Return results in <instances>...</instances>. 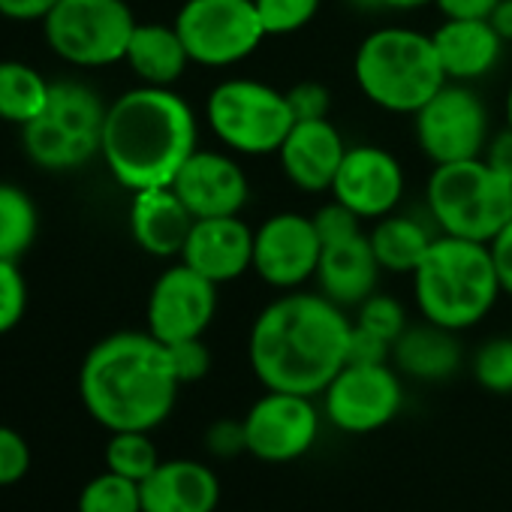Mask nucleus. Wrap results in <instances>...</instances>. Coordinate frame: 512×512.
<instances>
[{
	"instance_id": "nucleus-1",
	"label": "nucleus",
	"mask_w": 512,
	"mask_h": 512,
	"mask_svg": "<svg viewBox=\"0 0 512 512\" xmlns=\"http://www.w3.org/2000/svg\"><path fill=\"white\" fill-rule=\"evenodd\" d=\"M353 320L323 293H299L275 299L253 320L247 356L266 389L323 395L347 365Z\"/></svg>"
},
{
	"instance_id": "nucleus-2",
	"label": "nucleus",
	"mask_w": 512,
	"mask_h": 512,
	"mask_svg": "<svg viewBox=\"0 0 512 512\" xmlns=\"http://www.w3.org/2000/svg\"><path fill=\"white\" fill-rule=\"evenodd\" d=\"M178 389L169 347L151 332L97 341L79 371L82 404L109 431H154L172 413Z\"/></svg>"
},
{
	"instance_id": "nucleus-3",
	"label": "nucleus",
	"mask_w": 512,
	"mask_h": 512,
	"mask_svg": "<svg viewBox=\"0 0 512 512\" xmlns=\"http://www.w3.org/2000/svg\"><path fill=\"white\" fill-rule=\"evenodd\" d=\"M190 103L172 88L139 85L106 109L103 148L112 178L130 193L172 187L178 169L199 148Z\"/></svg>"
},
{
	"instance_id": "nucleus-4",
	"label": "nucleus",
	"mask_w": 512,
	"mask_h": 512,
	"mask_svg": "<svg viewBox=\"0 0 512 512\" xmlns=\"http://www.w3.org/2000/svg\"><path fill=\"white\" fill-rule=\"evenodd\" d=\"M410 278L419 314L449 332L482 323L503 293L488 244L443 232L431 241Z\"/></svg>"
},
{
	"instance_id": "nucleus-5",
	"label": "nucleus",
	"mask_w": 512,
	"mask_h": 512,
	"mask_svg": "<svg viewBox=\"0 0 512 512\" xmlns=\"http://www.w3.org/2000/svg\"><path fill=\"white\" fill-rule=\"evenodd\" d=\"M353 79L368 103L392 115H416L449 82L431 34L413 28L371 31L356 49Z\"/></svg>"
},
{
	"instance_id": "nucleus-6",
	"label": "nucleus",
	"mask_w": 512,
	"mask_h": 512,
	"mask_svg": "<svg viewBox=\"0 0 512 512\" xmlns=\"http://www.w3.org/2000/svg\"><path fill=\"white\" fill-rule=\"evenodd\" d=\"M425 202L443 235L488 244L512 220V181L485 157L434 166L425 184Z\"/></svg>"
},
{
	"instance_id": "nucleus-7",
	"label": "nucleus",
	"mask_w": 512,
	"mask_h": 512,
	"mask_svg": "<svg viewBox=\"0 0 512 512\" xmlns=\"http://www.w3.org/2000/svg\"><path fill=\"white\" fill-rule=\"evenodd\" d=\"M103 97L85 82H52L46 109L22 127L25 154L49 172H70L94 160L103 148Z\"/></svg>"
},
{
	"instance_id": "nucleus-8",
	"label": "nucleus",
	"mask_w": 512,
	"mask_h": 512,
	"mask_svg": "<svg viewBox=\"0 0 512 512\" xmlns=\"http://www.w3.org/2000/svg\"><path fill=\"white\" fill-rule=\"evenodd\" d=\"M205 124L214 139L241 157L278 154L296 124L287 91L256 79H226L205 100Z\"/></svg>"
},
{
	"instance_id": "nucleus-9",
	"label": "nucleus",
	"mask_w": 512,
	"mask_h": 512,
	"mask_svg": "<svg viewBox=\"0 0 512 512\" xmlns=\"http://www.w3.org/2000/svg\"><path fill=\"white\" fill-rule=\"evenodd\" d=\"M136 25L127 0H58L43 34L61 61L94 70L124 61Z\"/></svg>"
},
{
	"instance_id": "nucleus-10",
	"label": "nucleus",
	"mask_w": 512,
	"mask_h": 512,
	"mask_svg": "<svg viewBox=\"0 0 512 512\" xmlns=\"http://www.w3.org/2000/svg\"><path fill=\"white\" fill-rule=\"evenodd\" d=\"M172 25L190 64L208 70L247 61L266 40L253 0H184Z\"/></svg>"
},
{
	"instance_id": "nucleus-11",
	"label": "nucleus",
	"mask_w": 512,
	"mask_h": 512,
	"mask_svg": "<svg viewBox=\"0 0 512 512\" xmlns=\"http://www.w3.org/2000/svg\"><path fill=\"white\" fill-rule=\"evenodd\" d=\"M413 130L422 154L434 166L482 157L491 139L488 109L464 82H446L413 115Z\"/></svg>"
},
{
	"instance_id": "nucleus-12",
	"label": "nucleus",
	"mask_w": 512,
	"mask_h": 512,
	"mask_svg": "<svg viewBox=\"0 0 512 512\" xmlns=\"http://www.w3.org/2000/svg\"><path fill=\"white\" fill-rule=\"evenodd\" d=\"M323 398L326 416L335 428L347 434H371L386 428L398 416L404 404V389L389 365L347 362L326 386Z\"/></svg>"
},
{
	"instance_id": "nucleus-13",
	"label": "nucleus",
	"mask_w": 512,
	"mask_h": 512,
	"mask_svg": "<svg viewBox=\"0 0 512 512\" xmlns=\"http://www.w3.org/2000/svg\"><path fill=\"white\" fill-rule=\"evenodd\" d=\"M247 452L269 464L302 458L320 437V413L308 395L269 389L244 413Z\"/></svg>"
},
{
	"instance_id": "nucleus-14",
	"label": "nucleus",
	"mask_w": 512,
	"mask_h": 512,
	"mask_svg": "<svg viewBox=\"0 0 512 512\" xmlns=\"http://www.w3.org/2000/svg\"><path fill=\"white\" fill-rule=\"evenodd\" d=\"M323 241L314 217L281 211L253 229V272L275 290H299L317 275Z\"/></svg>"
},
{
	"instance_id": "nucleus-15",
	"label": "nucleus",
	"mask_w": 512,
	"mask_h": 512,
	"mask_svg": "<svg viewBox=\"0 0 512 512\" xmlns=\"http://www.w3.org/2000/svg\"><path fill=\"white\" fill-rule=\"evenodd\" d=\"M217 314V284L178 263L148 293V332L163 344L202 338Z\"/></svg>"
},
{
	"instance_id": "nucleus-16",
	"label": "nucleus",
	"mask_w": 512,
	"mask_h": 512,
	"mask_svg": "<svg viewBox=\"0 0 512 512\" xmlns=\"http://www.w3.org/2000/svg\"><path fill=\"white\" fill-rule=\"evenodd\" d=\"M329 193L362 220H380L401 205L404 169L380 145H350Z\"/></svg>"
},
{
	"instance_id": "nucleus-17",
	"label": "nucleus",
	"mask_w": 512,
	"mask_h": 512,
	"mask_svg": "<svg viewBox=\"0 0 512 512\" xmlns=\"http://www.w3.org/2000/svg\"><path fill=\"white\" fill-rule=\"evenodd\" d=\"M172 190L187 205V211L199 217H229L241 214L250 199V181L241 163L226 151L196 148L187 163L178 169Z\"/></svg>"
},
{
	"instance_id": "nucleus-18",
	"label": "nucleus",
	"mask_w": 512,
	"mask_h": 512,
	"mask_svg": "<svg viewBox=\"0 0 512 512\" xmlns=\"http://www.w3.org/2000/svg\"><path fill=\"white\" fill-rule=\"evenodd\" d=\"M181 263L211 284L238 281L253 269V229L238 217H199L184 241Z\"/></svg>"
},
{
	"instance_id": "nucleus-19",
	"label": "nucleus",
	"mask_w": 512,
	"mask_h": 512,
	"mask_svg": "<svg viewBox=\"0 0 512 512\" xmlns=\"http://www.w3.org/2000/svg\"><path fill=\"white\" fill-rule=\"evenodd\" d=\"M344 154H347V142L329 118L296 121L284 145L278 148V160L287 181L305 193L332 190Z\"/></svg>"
},
{
	"instance_id": "nucleus-20",
	"label": "nucleus",
	"mask_w": 512,
	"mask_h": 512,
	"mask_svg": "<svg viewBox=\"0 0 512 512\" xmlns=\"http://www.w3.org/2000/svg\"><path fill=\"white\" fill-rule=\"evenodd\" d=\"M142 512H214L220 503V479L211 467L190 458L160 461L139 482Z\"/></svg>"
},
{
	"instance_id": "nucleus-21",
	"label": "nucleus",
	"mask_w": 512,
	"mask_h": 512,
	"mask_svg": "<svg viewBox=\"0 0 512 512\" xmlns=\"http://www.w3.org/2000/svg\"><path fill=\"white\" fill-rule=\"evenodd\" d=\"M380 272L383 269L374 256V247L362 232L338 244H323L314 281L329 302L341 308H359L371 293H377Z\"/></svg>"
},
{
	"instance_id": "nucleus-22",
	"label": "nucleus",
	"mask_w": 512,
	"mask_h": 512,
	"mask_svg": "<svg viewBox=\"0 0 512 512\" xmlns=\"http://www.w3.org/2000/svg\"><path fill=\"white\" fill-rule=\"evenodd\" d=\"M431 40L449 82L470 85L488 76L503 55V40L488 19H443Z\"/></svg>"
},
{
	"instance_id": "nucleus-23",
	"label": "nucleus",
	"mask_w": 512,
	"mask_h": 512,
	"mask_svg": "<svg viewBox=\"0 0 512 512\" xmlns=\"http://www.w3.org/2000/svg\"><path fill=\"white\" fill-rule=\"evenodd\" d=\"M193 220L196 217L187 211V205L178 199L172 187H151V190L133 193L130 232H133V241L151 256H160V260L181 256L184 241L193 229Z\"/></svg>"
},
{
	"instance_id": "nucleus-24",
	"label": "nucleus",
	"mask_w": 512,
	"mask_h": 512,
	"mask_svg": "<svg viewBox=\"0 0 512 512\" xmlns=\"http://www.w3.org/2000/svg\"><path fill=\"white\" fill-rule=\"evenodd\" d=\"M455 335L458 332H449L428 320L422 326H407L404 335L392 344V362L401 374L422 383L449 380L461 365V344Z\"/></svg>"
},
{
	"instance_id": "nucleus-25",
	"label": "nucleus",
	"mask_w": 512,
	"mask_h": 512,
	"mask_svg": "<svg viewBox=\"0 0 512 512\" xmlns=\"http://www.w3.org/2000/svg\"><path fill=\"white\" fill-rule=\"evenodd\" d=\"M124 61L139 76L142 85L172 88L184 76L190 55H187L175 25L148 22V25H136Z\"/></svg>"
},
{
	"instance_id": "nucleus-26",
	"label": "nucleus",
	"mask_w": 512,
	"mask_h": 512,
	"mask_svg": "<svg viewBox=\"0 0 512 512\" xmlns=\"http://www.w3.org/2000/svg\"><path fill=\"white\" fill-rule=\"evenodd\" d=\"M437 235L413 214H386L374 220V229L368 232V241L374 247V256L383 272L392 275H413V269L422 263L431 241Z\"/></svg>"
},
{
	"instance_id": "nucleus-27",
	"label": "nucleus",
	"mask_w": 512,
	"mask_h": 512,
	"mask_svg": "<svg viewBox=\"0 0 512 512\" xmlns=\"http://www.w3.org/2000/svg\"><path fill=\"white\" fill-rule=\"evenodd\" d=\"M52 82H46L31 64L0 61V121L31 124L49 103Z\"/></svg>"
},
{
	"instance_id": "nucleus-28",
	"label": "nucleus",
	"mask_w": 512,
	"mask_h": 512,
	"mask_svg": "<svg viewBox=\"0 0 512 512\" xmlns=\"http://www.w3.org/2000/svg\"><path fill=\"white\" fill-rule=\"evenodd\" d=\"M40 211L34 199L16 187L0 181V260H22L37 241Z\"/></svg>"
},
{
	"instance_id": "nucleus-29",
	"label": "nucleus",
	"mask_w": 512,
	"mask_h": 512,
	"mask_svg": "<svg viewBox=\"0 0 512 512\" xmlns=\"http://www.w3.org/2000/svg\"><path fill=\"white\" fill-rule=\"evenodd\" d=\"M157 464L160 455L148 431H112L106 443V470L142 482L157 470Z\"/></svg>"
},
{
	"instance_id": "nucleus-30",
	"label": "nucleus",
	"mask_w": 512,
	"mask_h": 512,
	"mask_svg": "<svg viewBox=\"0 0 512 512\" xmlns=\"http://www.w3.org/2000/svg\"><path fill=\"white\" fill-rule=\"evenodd\" d=\"M79 512H142L139 482L106 470L82 488Z\"/></svg>"
},
{
	"instance_id": "nucleus-31",
	"label": "nucleus",
	"mask_w": 512,
	"mask_h": 512,
	"mask_svg": "<svg viewBox=\"0 0 512 512\" xmlns=\"http://www.w3.org/2000/svg\"><path fill=\"white\" fill-rule=\"evenodd\" d=\"M253 4L266 37H293L317 19L323 0H253Z\"/></svg>"
},
{
	"instance_id": "nucleus-32",
	"label": "nucleus",
	"mask_w": 512,
	"mask_h": 512,
	"mask_svg": "<svg viewBox=\"0 0 512 512\" xmlns=\"http://www.w3.org/2000/svg\"><path fill=\"white\" fill-rule=\"evenodd\" d=\"M473 377L488 392H497V395L512 392V335L491 338L476 350Z\"/></svg>"
},
{
	"instance_id": "nucleus-33",
	"label": "nucleus",
	"mask_w": 512,
	"mask_h": 512,
	"mask_svg": "<svg viewBox=\"0 0 512 512\" xmlns=\"http://www.w3.org/2000/svg\"><path fill=\"white\" fill-rule=\"evenodd\" d=\"M356 326L380 335L383 341L395 344L404 329H407V311L398 299L392 296H383V293H371L362 305H359V314H356Z\"/></svg>"
},
{
	"instance_id": "nucleus-34",
	"label": "nucleus",
	"mask_w": 512,
	"mask_h": 512,
	"mask_svg": "<svg viewBox=\"0 0 512 512\" xmlns=\"http://www.w3.org/2000/svg\"><path fill=\"white\" fill-rule=\"evenodd\" d=\"M28 308V284L16 260H0V335L13 332Z\"/></svg>"
},
{
	"instance_id": "nucleus-35",
	"label": "nucleus",
	"mask_w": 512,
	"mask_h": 512,
	"mask_svg": "<svg viewBox=\"0 0 512 512\" xmlns=\"http://www.w3.org/2000/svg\"><path fill=\"white\" fill-rule=\"evenodd\" d=\"M362 217L356 211H350L347 205H341L338 199L326 202L323 208H317L314 214V226H317V235L323 244H338V241H347V238H356L362 235Z\"/></svg>"
},
{
	"instance_id": "nucleus-36",
	"label": "nucleus",
	"mask_w": 512,
	"mask_h": 512,
	"mask_svg": "<svg viewBox=\"0 0 512 512\" xmlns=\"http://www.w3.org/2000/svg\"><path fill=\"white\" fill-rule=\"evenodd\" d=\"M28 470H31L28 440L16 428L0 425V488L22 482L28 476Z\"/></svg>"
},
{
	"instance_id": "nucleus-37",
	"label": "nucleus",
	"mask_w": 512,
	"mask_h": 512,
	"mask_svg": "<svg viewBox=\"0 0 512 512\" xmlns=\"http://www.w3.org/2000/svg\"><path fill=\"white\" fill-rule=\"evenodd\" d=\"M169 356H172V368L184 383H196L211 371V353L202 344V338H190V341H178V344H166Z\"/></svg>"
},
{
	"instance_id": "nucleus-38",
	"label": "nucleus",
	"mask_w": 512,
	"mask_h": 512,
	"mask_svg": "<svg viewBox=\"0 0 512 512\" xmlns=\"http://www.w3.org/2000/svg\"><path fill=\"white\" fill-rule=\"evenodd\" d=\"M287 100H290L296 121L329 118V109H332V94L323 82H299L287 91Z\"/></svg>"
},
{
	"instance_id": "nucleus-39",
	"label": "nucleus",
	"mask_w": 512,
	"mask_h": 512,
	"mask_svg": "<svg viewBox=\"0 0 512 512\" xmlns=\"http://www.w3.org/2000/svg\"><path fill=\"white\" fill-rule=\"evenodd\" d=\"M392 356V344L383 341L380 335L362 329L353 323L350 332V347H347V362H359V365H386Z\"/></svg>"
},
{
	"instance_id": "nucleus-40",
	"label": "nucleus",
	"mask_w": 512,
	"mask_h": 512,
	"mask_svg": "<svg viewBox=\"0 0 512 512\" xmlns=\"http://www.w3.org/2000/svg\"><path fill=\"white\" fill-rule=\"evenodd\" d=\"M205 443L214 455L220 458H232L238 452H247V443H244V422H232V419H223V422H214L205 434Z\"/></svg>"
},
{
	"instance_id": "nucleus-41",
	"label": "nucleus",
	"mask_w": 512,
	"mask_h": 512,
	"mask_svg": "<svg viewBox=\"0 0 512 512\" xmlns=\"http://www.w3.org/2000/svg\"><path fill=\"white\" fill-rule=\"evenodd\" d=\"M488 253H491V263H494L500 290L506 296H512V220L488 241Z\"/></svg>"
},
{
	"instance_id": "nucleus-42",
	"label": "nucleus",
	"mask_w": 512,
	"mask_h": 512,
	"mask_svg": "<svg viewBox=\"0 0 512 512\" xmlns=\"http://www.w3.org/2000/svg\"><path fill=\"white\" fill-rule=\"evenodd\" d=\"M58 0H0V16L13 22H43Z\"/></svg>"
},
{
	"instance_id": "nucleus-43",
	"label": "nucleus",
	"mask_w": 512,
	"mask_h": 512,
	"mask_svg": "<svg viewBox=\"0 0 512 512\" xmlns=\"http://www.w3.org/2000/svg\"><path fill=\"white\" fill-rule=\"evenodd\" d=\"M500 0H434L443 19H488Z\"/></svg>"
},
{
	"instance_id": "nucleus-44",
	"label": "nucleus",
	"mask_w": 512,
	"mask_h": 512,
	"mask_svg": "<svg viewBox=\"0 0 512 512\" xmlns=\"http://www.w3.org/2000/svg\"><path fill=\"white\" fill-rule=\"evenodd\" d=\"M482 157H485L488 166H494L503 178L512 181V127H506L503 133L491 136Z\"/></svg>"
},
{
	"instance_id": "nucleus-45",
	"label": "nucleus",
	"mask_w": 512,
	"mask_h": 512,
	"mask_svg": "<svg viewBox=\"0 0 512 512\" xmlns=\"http://www.w3.org/2000/svg\"><path fill=\"white\" fill-rule=\"evenodd\" d=\"M488 22L500 34L503 43H512V0H500V4L494 7V13L488 16Z\"/></svg>"
},
{
	"instance_id": "nucleus-46",
	"label": "nucleus",
	"mask_w": 512,
	"mask_h": 512,
	"mask_svg": "<svg viewBox=\"0 0 512 512\" xmlns=\"http://www.w3.org/2000/svg\"><path fill=\"white\" fill-rule=\"evenodd\" d=\"M434 4V0H383V10H395V13H413Z\"/></svg>"
},
{
	"instance_id": "nucleus-47",
	"label": "nucleus",
	"mask_w": 512,
	"mask_h": 512,
	"mask_svg": "<svg viewBox=\"0 0 512 512\" xmlns=\"http://www.w3.org/2000/svg\"><path fill=\"white\" fill-rule=\"evenodd\" d=\"M347 4L359 13H380L383 10V0H347Z\"/></svg>"
},
{
	"instance_id": "nucleus-48",
	"label": "nucleus",
	"mask_w": 512,
	"mask_h": 512,
	"mask_svg": "<svg viewBox=\"0 0 512 512\" xmlns=\"http://www.w3.org/2000/svg\"><path fill=\"white\" fill-rule=\"evenodd\" d=\"M506 127H512V85H509V94H506Z\"/></svg>"
},
{
	"instance_id": "nucleus-49",
	"label": "nucleus",
	"mask_w": 512,
	"mask_h": 512,
	"mask_svg": "<svg viewBox=\"0 0 512 512\" xmlns=\"http://www.w3.org/2000/svg\"><path fill=\"white\" fill-rule=\"evenodd\" d=\"M509 335H512V332H509Z\"/></svg>"
}]
</instances>
